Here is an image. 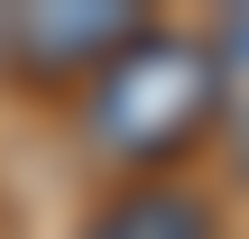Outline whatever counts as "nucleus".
Segmentation results:
<instances>
[{
    "label": "nucleus",
    "instance_id": "nucleus-1",
    "mask_svg": "<svg viewBox=\"0 0 249 239\" xmlns=\"http://www.w3.org/2000/svg\"><path fill=\"white\" fill-rule=\"evenodd\" d=\"M203 120H213V46L166 28H139L83 92V129L120 166H166Z\"/></svg>",
    "mask_w": 249,
    "mask_h": 239
},
{
    "label": "nucleus",
    "instance_id": "nucleus-2",
    "mask_svg": "<svg viewBox=\"0 0 249 239\" xmlns=\"http://www.w3.org/2000/svg\"><path fill=\"white\" fill-rule=\"evenodd\" d=\"M148 18L129 0H37V9H0V55L28 74H102Z\"/></svg>",
    "mask_w": 249,
    "mask_h": 239
},
{
    "label": "nucleus",
    "instance_id": "nucleus-3",
    "mask_svg": "<svg viewBox=\"0 0 249 239\" xmlns=\"http://www.w3.org/2000/svg\"><path fill=\"white\" fill-rule=\"evenodd\" d=\"M83 239H213V203L185 184H129L83 221Z\"/></svg>",
    "mask_w": 249,
    "mask_h": 239
},
{
    "label": "nucleus",
    "instance_id": "nucleus-4",
    "mask_svg": "<svg viewBox=\"0 0 249 239\" xmlns=\"http://www.w3.org/2000/svg\"><path fill=\"white\" fill-rule=\"evenodd\" d=\"M213 111H231V157H240V175H249V9L222 28V46H213Z\"/></svg>",
    "mask_w": 249,
    "mask_h": 239
}]
</instances>
